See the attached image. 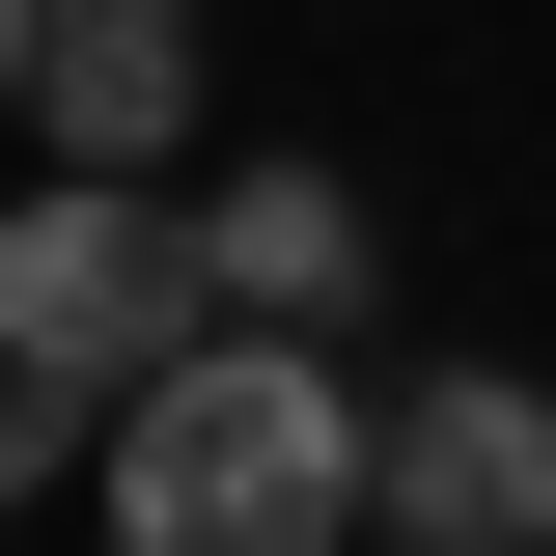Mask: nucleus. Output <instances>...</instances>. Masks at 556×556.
Wrapping results in <instances>:
<instances>
[{
	"mask_svg": "<svg viewBox=\"0 0 556 556\" xmlns=\"http://www.w3.org/2000/svg\"><path fill=\"white\" fill-rule=\"evenodd\" d=\"M195 306L223 334H334L362 306V167H223L195 195Z\"/></svg>",
	"mask_w": 556,
	"mask_h": 556,
	"instance_id": "39448f33",
	"label": "nucleus"
},
{
	"mask_svg": "<svg viewBox=\"0 0 556 556\" xmlns=\"http://www.w3.org/2000/svg\"><path fill=\"white\" fill-rule=\"evenodd\" d=\"M0 139H28V0H0Z\"/></svg>",
	"mask_w": 556,
	"mask_h": 556,
	"instance_id": "0eeeda50",
	"label": "nucleus"
},
{
	"mask_svg": "<svg viewBox=\"0 0 556 556\" xmlns=\"http://www.w3.org/2000/svg\"><path fill=\"white\" fill-rule=\"evenodd\" d=\"M223 306H195V195L167 167H56V195H0V362H56V390H167Z\"/></svg>",
	"mask_w": 556,
	"mask_h": 556,
	"instance_id": "f03ea898",
	"label": "nucleus"
},
{
	"mask_svg": "<svg viewBox=\"0 0 556 556\" xmlns=\"http://www.w3.org/2000/svg\"><path fill=\"white\" fill-rule=\"evenodd\" d=\"M56 473H112V390H56V362H0V501H56Z\"/></svg>",
	"mask_w": 556,
	"mask_h": 556,
	"instance_id": "423d86ee",
	"label": "nucleus"
},
{
	"mask_svg": "<svg viewBox=\"0 0 556 556\" xmlns=\"http://www.w3.org/2000/svg\"><path fill=\"white\" fill-rule=\"evenodd\" d=\"M28 139L56 167H167L195 139V0H28Z\"/></svg>",
	"mask_w": 556,
	"mask_h": 556,
	"instance_id": "20e7f679",
	"label": "nucleus"
},
{
	"mask_svg": "<svg viewBox=\"0 0 556 556\" xmlns=\"http://www.w3.org/2000/svg\"><path fill=\"white\" fill-rule=\"evenodd\" d=\"M362 473H390V390L334 334H195L167 390H112V556H362Z\"/></svg>",
	"mask_w": 556,
	"mask_h": 556,
	"instance_id": "f257e3e1",
	"label": "nucleus"
},
{
	"mask_svg": "<svg viewBox=\"0 0 556 556\" xmlns=\"http://www.w3.org/2000/svg\"><path fill=\"white\" fill-rule=\"evenodd\" d=\"M362 529H390V556H556V390H529V362H417Z\"/></svg>",
	"mask_w": 556,
	"mask_h": 556,
	"instance_id": "7ed1b4c3",
	"label": "nucleus"
}]
</instances>
